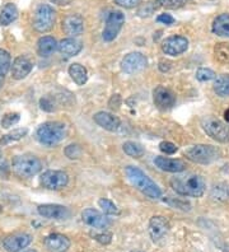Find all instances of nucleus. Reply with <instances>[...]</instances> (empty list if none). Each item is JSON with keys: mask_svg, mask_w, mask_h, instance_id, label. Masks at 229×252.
<instances>
[{"mask_svg": "<svg viewBox=\"0 0 229 252\" xmlns=\"http://www.w3.org/2000/svg\"><path fill=\"white\" fill-rule=\"evenodd\" d=\"M201 126L204 131L218 143H229V126L223 121L214 117H204L201 120Z\"/></svg>", "mask_w": 229, "mask_h": 252, "instance_id": "7", "label": "nucleus"}, {"mask_svg": "<svg viewBox=\"0 0 229 252\" xmlns=\"http://www.w3.org/2000/svg\"><path fill=\"white\" fill-rule=\"evenodd\" d=\"M82 219L87 225L96 228V229H106L110 225V220L104 217V214L96 209H92V208L83 210Z\"/></svg>", "mask_w": 229, "mask_h": 252, "instance_id": "14", "label": "nucleus"}, {"mask_svg": "<svg viewBox=\"0 0 229 252\" xmlns=\"http://www.w3.org/2000/svg\"><path fill=\"white\" fill-rule=\"evenodd\" d=\"M32 242V237L27 233H17L8 236L3 241V247L8 252H18Z\"/></svg>", "mask_w": 229, "mask_h": 252, "instance_id": "15", "label": "nucleus"}, {"mask_svg": "<svg viewBox=\"0 0 229 252\" xmlns=\"http://www.w3.org/2000/svg\"><path fill=\"white\" fill-rule=\"evenodd\" d=\"M19 119H21V116H19L18 112H10V114L4 115V117L1 119V126L4 129H9L10 126L18 123Z\"/></svg>", "mask_w": 229, "mask_h": 252, "instance_id": "35", "label": "nucleus"}, {"mask_svg": "<svg viewBox=\"0 0 229 252\" xmlns=\"http://www.w3.org/2000/svg\"><path fill=\"white\" fill-rule=\"evenodd\" d=\"M228 192H229V191H228Z\"/></svg>", "mask_w": 229, "mask_h": 252, "instance_id": "53", "label": "nucleus"}, {"mask_svg": "<svg viewBox=\"0 0 229 252\" xmlns=\"http://www.w3.org/2000/svg\"><path fill=\"white\" fill-rule=\"evenodd\" d=\"M169 232V223L164 217L154 216L149 220V236L153 242L162 241Z\"/></svg>", "mask_w": 229, "mask_h": 252, "instance_id": "12", "label": "nucleus"}, {"mask_svg": "<svg viewBox=\"0 0 229 252\" xmlns=\"http://www.w3.org/2000/svg\"><path fill=\"white\" fill-rule=\"evenodd\" d=\"M215 78H217V74L214 73L211 69L200 68L196 71V79L200 80V82H209V80H213Z\"/></svg>", "mask_w": 229, "mask_h": 252, "instance_id": "34", "label": "nucleus"}, {"mask_svg": "<svg viewBox=\"0 0 229 252\" xmlns=\"http://www.w3.org/2000/svg\"><path fill=\"white\" fill-rule=\"evenodd\" d=\"M125 172L129 181L131 182V185L135 189H137L140 192L147 195L150 199H161L162 191L158 188V185L153 181L149 176L145 175L140 168L134 166H128L125 168Z\"/></svg>", "mask_w": 229, "mask_h": 252, "instance_id": "2", "label": "nucleus"}, {"mask_svg": "<svg viewBox=\"0 0 229 252\" xmlns=\"http://www.w3.org/2000/svg\"><path fill=\"white\" fill-rule=\"evenodd\" d=\"M211 31L217 36L229 37V13H223L214 19Z\"/></svg>", "mask_w": 229, "mask_h": 252, "instance_id": "24", "label": "nucleus"}, {"mask_svg": "<svg viewBox=\"0 0 229 252\" xmlns=\"http://www.w3.org/2000/svg\"><path fill=\"white\" fill-rule=\"evenodd\" d=\"M56 21V12L47 4H41L36 9L33 18V28L40 33L51 31Z\"/></svg>", "mask_w": 229, "mask_h": 252, "instance_id": "6", "label": "nucleus"}, {"mask_svg": "<svg viewBox=\"0 0 229 252\" xmlns=\"http://www.w3.org/2000/svg\"><path fill=\"white\" fill-rule=\"evenodd\" d=\"M82 153V148L78 144H70L65 148V156H66L69 159H78V158H80Z\"/></svg>", "mask_w": 229, "mask_h": 252, "instance_id": "36", "label": "nucleus"}, {"mask_svg": "<svg viewBox=\"0 0 229 252\" xmlns=\"http://www.w3.org/2000/svg\"><path fill=\"white\" fill-rule=\"evenodd\" d=\"M12 167L15 175L19 177H32L42 169V163L34 156L23 154L13 158Z\"/></svg>", "mask_w": 229, "mask_h": 252, "instance_id": "5", "label": "nucleus"}, {"mask_svg": "<svg viewBox=\"0 0 229 252\" xmlns=\"http://www.w3.org/2000/svg\"><path fill=\"white\" fill-rule=\"evenodd\" d=\"M213 88L219 97H229V74H223L215 78Z\"/></svg>", "mask_w": 229, "mask_h": 252, "instance_id": "27", "label": "nucleus"}, {"mask_svg": "<svg viewBox=\"0 0 229 252\" xmlns=\"http://www.w3.org/2000/svg\"><path fill=\"white\" fill-rule=\"evenodd\" d=\"M69 75L78 86H84L88 80L87 69L80 64H71L69 66Z\"/></svg>", "mask_w": 229, "mask_h": 252, "instance_id": "25", "label": "nucleus"}, {"mask_svg": "<svg viewBox=\"0 0 229 252\" xmlns=\"http://www.w3.org/2000/svg\"><path fill=\"white\" fill-rule=\"evenodd\" d=\"M227 195H229V192L227 190H224L223 188H220V186H214L213 190H211L210 196L215 200H224L227 197Z\"/></svg>", "mask_w": 229, "mask_h": 252, "instance_id": "39", "label": "nucleus"}, {"mask_svg": "<svg viewBox=\"0 0 229 252\" xmlns=\"http://www.w3.org/2000/svg\"><path fill=\"white\" fill-rule=\"evenodd\" d=\"M27 134H28V129H26V127L14 129L13 131L8 132V134L1 136V139H0V145H8L10 144V143L18 142V140H21L22 138H25Z\"/></svg>", "mask_w": 229, "mask_h": 252, "instance_id": "28", "label": "nucleus"}, {"mask_svg": "<svg viewBox=\"0 0 229 252\" xmlns=\"http://www.w3.org/2000/svg\"><path fill=\"white\" fill-rule=\"evenodd\" d=\"M37 140L43 145L52 147L60 143L66 136V125L59 121H49L37 129Z\"/></svg>", "mask_w": 229, "mask_h": 252, "instance_id": "3", "label": "nucleus"}, {"mask_svg": "<svg viewBox=\"0 0 229 252\" xmlns=\"http://www.w3.org/2000/svg\"><path fill=\"white\" fill-rule=\"evenodd\" d=\"M154 164L159 169L165 171V172L172 173H181L186 169V163L181 159H172V158L165 157H157L154 159Z\"/></svg>", "mask_w": 229, "mask_h": 252, "instance_id": "20", "label": "nucleus"}, {"mask_svg": "<svg viewBox=\"0 0 229 252\" xmlns=\"http://www.w3.org/2000/svg\"><path fill=\"white\" fill-rule=\"evenodd\" d=\"M171 188L182 196L201 197L206 190L204 177L197 173H181L171 180Z\"/></svg>", "mask_w": 229, "mask_h": 252, "instance_id": "1", "label": "nucleus"}, {"mask_svg": "<svg viewBox=\"0 0 229 252\" xmlns=\"http://www.w3.org/2000/svg\"><path fill=\"white\" fill-rule=\"evenodd\" d=\"M10 66H12V58H10L9 53L0 49V75L5 77V74L9 71Z\"/></svg>", "mask_w": 229, "mask_h": 252, "instance_id": "31", "label": "nucleus"}, {"mask_svg": "<svg viewBox=\"0 0 229 252\" xmlns=\"http://www.w3.org/2000/svg\"><path fill=\"white\" fill-rule=\"evenodd\" d=\"M125 23V14L120 10H115L108 16L106 21V26L102 32V37L106 42H111L117 37L121 31L122 26Z\"/></svg>", "mask_w": 229, "mask_h": 252, "instance_id": "8", "label": "nucleus"}, {"mask_svg": "<svg viewBox=\"0 0 229 252\" xmlns=\"http://www.w3.org/2000/svg\"><path fill=\"white\" fill-rule=\"evenodd\" d=\"M3 212V208H1V205H0V213Z\"/></svg>", "mask_w": 229, "mask_h": 252, "instance_id": "50", "label": "nucleus"}, {"mask_svg": "<svg viewBox=\"0 0 229 252\" xmlns=\"http://www.w3.org/2000/svg\"><path fill=\"white\" fill-rule=\"evenodd\" d=\"M56 49H58V42L51 36L41 37L38 42H37V53H38L40 56H42V58L50 56Z\"/></svg>", "mask_w": 229, "mask_h": 252, "instance_id": "23", "label": "nucleus"}, {"mask_svg": "<svg viewBox=\"0 0 229 252\" xmlns=\"http://www.w3.org/2000/svg\"><path fill=\"white\" fill-rule=\"evenodd\" d=\"M189 49V40L183 36H171L162 43V50L165 55L178 56Z\"/></svg>", "mask_w": 229, "mask_h": 252, "instance_id": "11", "label": "nucleus"}, {"mask_svg": "<svg viewBox=\"0 0 229 252\" xmlns=\"http://www.w3.org/2000/svg\"><path fill=\"white\" fill-rule=\"evenodd\" d=\"M67 182H69V176L63 171L49 169L40 177L41 186L47 190H61L66 186Z\"/></svg>", "mask_w": 229, "mask_h": 252, "instance_id": "9", "label": "nucleus"}, {"mask_svg": "<svg viewBox=\"0 0 229 252\" xmlns=\"http://www.w3.org/2000/svg\"><path fill=\"white\" fill-rule=\"evenodd\" d=\"M220 154L219 148L209 144H196L185 151V157L198 164H210L219 159Z\"/></svg>", "mask_w": 229, "mask_h": 252, "instance_id": "4", "label": "nucleus"}, {"mask_svg": "<svg viewBox=\"0 0 229 252\" xmlns=\"http://www.w3.org/2000/svg\"><path fill=\"white\" fill-rule=\"evenodd\" d=\"M95 238L101 245H110L111 241H112V233H110V232H103V233L96 234Z\"/></svg>", "mask_w": 229, "mask_h": 252, "instance_id": "42", "label": "nucleus"}, {"mask_svg": "<svg viewBox=\"0 0 229 252\" xmlns=\"http://www.w3.org/2000/svg\"><path fill=\"white\" fill-rule=\"evenodd\" d=\"M122 149L128 154L129 157H132V158H140L143 157L145 151H144V148L141 147L140 144H137L135 142H126L124 143L122 145Z\"/></svg>", "mask_w": 229, "mask_h": 252, "instance_id": "29", "label": "nucleus"}, {"mask_svg": "<svg viewBox=\"0 0 229 252\" xmlns=\"http://www.w3.org/2000/svg\"><path fill=\"white\" fill-rule=\"evenodd\" d=\"M18 17V9L13 3H8L0 12V25L9 26Z\"/></svg>", "mask_w": 229, "mask_h": 252, "instance_id": "26", "label": "nucleus"}, {"mask_svg": "<svg viewBox=\"0 0 229 252\" xmlns=\"http://www.w3.org/2000/svg\"><path fill=\"white\" fill-rule=\"evenodd\" d=\"M3 84H4V77H3V75H0V90H1Z\"/></svg>", "mask_w": 229, "mask_h": 252, "instance_id": "48", "label": "nucleus"}, {"mask_svg": "<svg viewBox=\"0 0 229 252\" xmlns=\"http://www.w3.org/2000/svg\"><path fill=\"white\" fill-rule=\"evenodd\" d=\"M169 68H171V63L169 62H165V60H161L159 62V70L165 73V71L169 70Z\"/></svg>", "mask_w": 229, "mask_h": 252, "instance_id": "45", "label": "nucleus"}, {"mask_svg": "<svg viewBox=\"0 0 229 252\" xmlns=\"http://www.w3.org/2000/svg\"><path fill=\"white\" fill-rule=\"evenodd\" d=\"M224 119H226L227 121H229V110H227L226 112H224Z\"/></svg>", "mask_w": 229, "mask_h": 252, "instance_id": "47", "label": "nucleus"}, {"mask_svg": "<svg viewBox=\"0 0 229 252\" xmlns=\"http://www.w3.org/2000/svg\"><path fill=\"white\" fill-rule=\"evenodd\" d=\"M168 205H171L174 209H180L183 210V212H190L191 210V205L187 201H183V200L180 199H174V197H169V199L164 200Z\"/></svg>", "mask_w": 229, "mask_h": 252, "instance_id": "33", "label": "nucleus"}, {"mask_svg": "<svg viewBox=\"0 0 229 252\" xmlns=\"http://www.w3.org/2000/svg\"><path fill=\"white\" fill-rule=\"evenodd\" d=\"M45 246L51 252H65L70 247V241L64 234L52 233L45 238Z\"/></svg>", "mask_w": 229, "mask_h": 252, "instance_id": "19", "label": "nucleus"}, {"mask_svg": "<svg viewBox=\"0 0 229 252\" xmlns=\"http://www.w3.org/2000/svg\"><path fill=\"white\" fill-rule=\"evenodd\" d=\"M50 1L54 4H56V5L65 6V5H69V4H70L73 0H50Z\"/></svg>", "mask_w": 229, "mask_h": 252, "instance_id": "46", "label": "nucleus"}, {"mask_svg": "<svg viewBox=\"0 0 229 252\" xmlns=\"http://www.w3.org/2000/svg\"><path fill=\"white\" fill-rule=\"evenodd\" d=\"M0 158H1V151H0Z\"/></svg>", "mask_w": 229, "mask_h": 252, "instance_id": "51", "label": "nucleus"}, {"mask_svg": "<svg viewBox=\"0 0 229 252\" xmlns=\"http://www.w3.org/2000/svg\"><path fill=\"white\" fill-rule=\"evenodd\" d=\"M153 99H154V103H156L157 107L162 108V110H168V108H171L174 105L176 95L173 94L172 91L159 86L153 92Z\"/></svg>", "mask_w": 229, "mask_h": 252, "instance_id": "17", "label": "nucleus"}, {"mask_svg": "<svg viewBox=\"0 0 229 252\" xmlns=\"http://www.w3.org/2000/svg\"><path fill=\"white\" fill-rule=\"evenodd\" d=\"M159 149L165 154H174L178 151V148L176 147V144L171 142H162L159 144Z\"/></svg>", "mask_w": 229, "mask_h": 252, "instance_id": "40", "label": "nucleus"}, {"mask_svg": "<svg viewBox=\"0 0 229 252\" xmlns=\"http://www.w3.org/2000/svg\"><path fill=\"white\" fill-rule=\"evenodd\" d=\"M157 21L163 23V25H167V26H171L174 23V18L171 16V14H161V16L157 18Z\"/></svg>", "mask_w": 229, "mask_h": 252, "instance_id": "44", "label": "nucleus"}, {"mask_svg": "<svg viewBox=\"0 0 229 252\" xmlns=\"http://www.w3.org/2000/svg\"><path fill=\"white\" fill-rule=\"evenodd\" d=\"M113 1H115V4H117L119 6L128 8V9L135 8V6H137L141 3V0H113Z\"/></svg>", "mask_w": 229, "mask_h": 252, "instance_id": "41", "label": "nucleus"}, {"mask_svg": "<svg viewBox=\"0 0 229 252\" xmlns=\"http://www.w3.org/2000/svg\"><path fill=\"white\" fill-rule=\"evenodd\" d=\"M23 252H37L36 250H26V251H23Z\"/></svg>", "mask_w": 229, "mask_h": 252, "instance_id": "49", "label": "nucleus"}, {"mask_svg": "<svg viewBox=\"0 0 229 252\" xmlns=\"http://www.w3.org/2000/svg\"><path fill=\"white\" fill-rule=\"evenodd\" d=\"M83 45L80 41H78L76 38H65V40H61L58 43V50L60 51V54H63L66 58H71V56H75L82 51Z\"/></svg>", "mask_w": 229, "mask_h": 252, "instance_id": "22", "label": "nucleus"}, {"mask_svg": "<svg viewBox=\"0 0 229 252\" xmlns=\"http://www.w3.org/2000/svg\"><path fill=\"white\" fill-rule=\"evenodd\" d=\"M148 59L140 53H131L122 59L121 69L126 74H135L147 68Z\"/></svg>", "mask_w": 229, "mask_h": 252, "instance_id": "10", "label": "nucleus"}, {"mask_svg": "<svg viewBox=\"0 0 229 252\" xmlns=\"http://www.w3.org/2000/svg\"><path fill=\"white\" fill-rule=\"evenodd\" d=\"M214 51L218 62L222 64H229V43H218Z\"/></svg>", "mask_w": 229, "mask_h": 252, "instance_id": "30", "label": "nucleus"}, {"mask_svg": "<svg viewBox=\"0 0 229 252\" xmlns=\"http://www.w3.org/2000/svg\"><path fill=\"white\" fill-rule=\"evenodd\" d=\"M37 212L41 217L47 219H67L70 217V210L66 206L59 205V204H43L37 208Z\"/></svg>", "mask_w": 229, "mask_h": 252, "instance_id": "13", "label": "nucleus"}, {"mask_svg": "<svg viewBox=\"0 0 229 252\" xmlns=\"http://www.w3.org/2000/svg\"><path fill=\"white\" fill-rule=\"evenodd\" d=\"M93 120L97 125H99L102 129L107 130V131H116L119 130L120 125H121V121L117 116L110 114V112H97V114L93 116Z\"/></svg>", "mask_w": 229, "mask_h": 252, "instance_id": "18", "label": "nucleus"}, {"mask_svg": "<svg viewBox=\"0 0 229 252\" xmlns=\"http://www.w3.org/2000/svg\"><path fill=\"white\" fill-rule=\"evenodd\" d=\"M158 3L162 6L169 8V9H176L185 5L186 0H158Z\"/></svg>", "mask_w": 229, "mask_h": 252, "instance_id": "38", "label": "nucleus"}, {"mask_svg": "<svg viewBox=\"0 0 229 252\" xmlns=\"http://www.w3.org/2000/svg\"><path fill=\"white\" fill-rule=\"evenodd\" d=\"M98 205L103 210L104 214H108V216H117V214H120V209L111 200L104 199V197L103 199H99L98 200Z\"/></svg>", "mask_w": 229, "mask_h": 252, "instance_id": "32", "label": "nucleus"}, {"mask_svg": "<svg viewBox=\"0 0 229 252\" xmlns=\"http://www.w3.org/2000/svg\"><path fill=\"white\" fill-rule=\"evenodd\" d=\"M131 252H140V251H131Z\"/></svg>", "mask_w": 229, "mask_h": 252, "instance_id": "52", "label": "nucleus"}, {"mask_svg": "<svg viewBox=\"0 0 229 252\" xmlns=\"http://www.w3.org/2000/svg\"><path fill=\"white\" fill-rule=\"evenodd\" d=\"M40 107L41 110L46 111V112H54L56 110L55 101L51 97H49V95H46V97H42L40 99Z\"/></svg>", "mask_w": 229, "mask_h": 252, "instance_id": "37", "label": "nucleus"}, {"mask_svg": "<svg viewBox=\"0 0 229 252\" xmlns=\"http://www.w3.org/2000/svg\"><path fill=\"white\" fill-rule=\"evenodd\" d=\"M63 31L70 37L80 36L84 31V21L79 14H70L63 19Z\"/></svg>", "mask_w": 229, "mask_h": 252, "instance_id": "16", "label": "nucleus"}, {"mask_svg": "<svg viewBox=\"0 0 229 252\" xmlns=\"http://www.w3.org/2000/svg\"><path fill=\"white\" fill-rule=\"evenodd\" d=\"M32 68H33V65H32L30 59L25 58V56H18V58L13 62L12 77L17 80L25 79L28 74L31 73Z\"/></svg>", "mask_w": 229, "mask_h": 252, "instance_id": "21", "label": "nucleus"}, {"mask_svg": "<svg viewBox=\"0 0 229 252\" xmlns=\"http://www.w3.org/2000/svg\"><path fill=\"white\" fill-rule=\"evenodd\" d=\"M121 103H122V98L120 94H113L110 98V101H108V106H110L111 110H119Z\"/></svg>", "mask_w": 229, "mask_h": 252, "instance_id": "43", "label": "nucleus"}]
</instances>
